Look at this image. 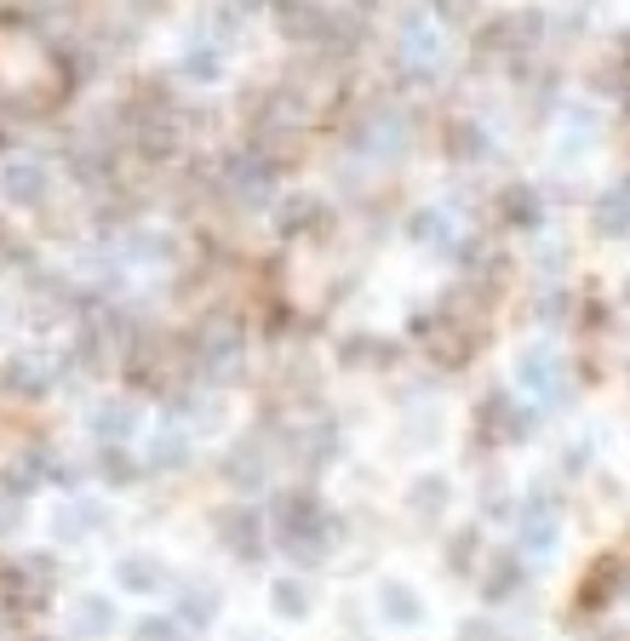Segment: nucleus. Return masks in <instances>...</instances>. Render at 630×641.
<instances>
[{
    "label": "nucleus",
    "mask_w": 630,
    "mask_h": 641,
    "mask_svg": "<svg viewBox=\"0 0 630 641\" xmlns=\"http://www.w3.org/2000/svg\"><path fill=\"white\" fill-rule=\"evenodd\" d=\"M275 538L293 561H321V545H327V516L310 493H287L275 504Z\"/></svg>",
    "instance_id": "obj_1"
},
{
    "label": "nucleus",
    "mask_w": 630,
    "mask_h": 641,
    "mask_svg": "<svg viewBox=\"0 0 630 641\" xmlns=\"http://www.w3.org/2000/svg\"><path fill=\"white\" fill-rule=\"evenodd\" d=\"M46 190H53V172L41 161H30V156L0 161V201H7V207H41Z\"/></svg>",
    "instance_id": "obj_2"
},
{
    "label": "nucleus",
    "mask_w": 630,
    "mask_h": 641,
    "mask_svg": "<svg viewBox=\"0 0 630 641\" xmlns=\"http://www.w3.org/2000/svg\"><path fill=\"white\" fill-rule=\"evenodd\" d=\"M201 367H207V378H230L241 373V332L230 321H218L201 332Z\"/></svg>",
    "instance_id": "obj_3"
},
{
    "label": "nucleus",
    "mask_w": 630,
    "mask_h": 641,
    "mask_svg": "<svg viewBox=\"0 0 630 641\" xmlns=\"http://www.w3.org/2000/svg\"><path fill=\"white\" fill-rule=\"evenodd\" d=\"M121 590H133V596H156V590H167V561L161 556H121V568H115Z\"/></svg>",
    "instance_id": "obj_4"
},
{
    "label": "nucleus",
    "mask_w": 630,
    "mask_h": 641,
    "mask_svg": "<svg viewBox=\"0 0 630 641\" xmlns=\"http://www.w3.org/2000/svg\"><path fill=\"white\" fill-rule=\"evenodd\" d=\"M92 435H104V442H121V435H133L138 430V413L126 401H104V407H92Z\"/></svg>",
    "instance_id": "obj_5"
},
{
    "label": "nucleus",
    "mask_w": 630,
    "mask_h": 641,
    "mask_svg": "<svg viewBox=\"0 0 630 641\" xmlns=\"http://www.w3.org/2000/svg\"><path fill=\"white\" fill-rule=\"evenodd\" d=\"M98 516H104V510H92V504H81V499H75V504H58V510H53V538H58V545H75V538H87V527H92Z\"/></svg>",
    "instance_id": "obj_6"
},
{
    "label": "nucleus",
    "mask_w": 630,
    "mask_h": 641,
    "mask_svg": "<svg viewBox=\"0 0 630 641\" xmlns=\"http://www.w3.org/2000/svg\"><path fill=\"white\" fill-rule=\"evenodd\" d=\"M115 630V602L110 596H81L75 602V636H110Z\"/></svg>",
    "instance_id": "obj_7"
},
{
    "label": "nucleus",
    "mask_w": 630,
    "mask_h": 641,
    "mask_svg": "<svg viewBox=\"0 0 630 641\" xmlns=\"http://www.w3.org/2000/svg\"><path fill=\"white\" fill-rule=\"evenodd\" d=\"M596 224H602V236H630V184L596 201Z\"/></svg>",
    "instance_id": "obj_8"
},
{
    "label": "nucleus",
    "mask_w": 630,
    "mask_h": 641,
    "mask_svg": "<svg viewBox=\"0 0 630 641\" xmlns=\"http://www.w3.org/2000/svg\"><path fill=\"white\" fill-rule=\"evenodd\" d=\"M270 607H275V619H310V590L298 584V579H275V590H270Z\"/></svg>",
    "instance_id": "obj_9"
},
{
    "label": "nucleus",
    "mask_w": 630,
    "mask_h": 641,
    "mask_svg": "<svg viewBox=\"0 0 630 641\" xmlns=\"http://www.w3.org/2000/svg\"><path fill=\"white\" fill-rule=\"evenodd\" d=\"M213 619H218V596H213V590H184V602H179V625L207 630Z\"/></svg>",
    "instance_id": "obj_10"
},
{
    "label": "nucleus",
    "mask_w": 630,
    "mask_h": 641,
    "mask_svg": "<svg viewBox=\"0 0 630 641\" xmlns=\"http://www.w3.org/2000/svg\"><path fill=\"white\" fill-rule=\"evenodd\" d=\"M401 58H424V64H431L436 58V35H431V23H419V18H408V23H401Z\"/></svg>",
    "instance_id": "obj_11"
},
{
    "label": "nucleus",
    "mask_w": 630,
    "mask_h": 641,
    "mask_svg": "<svg viewBox=\"0 0 630 641\" xmlns=\"http://www.w3.org/2000/svg\"><path fill=\"white\" fill-rule=\"evenodd\" d=\"M378 602H385V619L390 625H419V602H413L408 584H385V596H378Z\"/></svg>",
    "instance_id": "obj_12"
},
{
    "label": "nucleus",
    "mask_w": 630,
    "mask_h": 641,
    "mask_svg": "<svg viewBox=\"0 0 630 641\" xmlns=\"http://www.w3.org/2000/svg\"><path fill=\"white\" fill-rule=\"evenodd\" d=\"M522 533H527V550H550V538H557V522L545 516V504H534L522 516Z\"/></svg>",
    "instance_id": "obj_13"
},
{
    "label": "nucleus",
    "mask_w": 630,
    "mask_h": 641,
    "mask_svg": "<svg viewBox=\"0 0 630 641\" xmlns=\"http://www.w3.org/2000/svg\"><path fill=\"white\" fill-rule=\"evenodd\" d=\"M224 533H230V545H241V556H247V561L259 556V522H252L247 510H236V516L224 522Z\"/></svg>",
    "instance_id": "obj_14"
},
{
    "label": "nucleus",
    "mask_w": 630,
    "mask_h": 641,
    "mask_svg": "<svg viewBox=\"0 0 630 641\" xmlns=\"http://www.w3.org/2000/svg\"><path fill=\"white\" fill-rule=\"evenodd\" d=\"M442 504H447V481L442 476H424L413 487V510H424V516H442Z\"/></svg>",
    "instance_id": "obj_15"
},
{
    "label": "nucleus",
    "mask_w": 630,
    "mask_h": 641,
    "mask_svg": "<svg viewBox=\"0 0 630 641\" xmlns=\"http://www.w3.org/2000/svg\"><path fill=\"white\" fill-rule=\"evenodd\" d=\"M522 584V568H516V561H499V568H493V579H488V590H482V596L488 602H504V596H511V590Z\"/></svg>",
    "instance_id": "obj_16"
},
{
    "label": "nucleus",
    "mask_w": 630,
    "mask_h": 641,
    "mask_svg": "<svg viewBox=\"0 0 630 641\" xmlns=\"http://www.w3.org/2000/svg\"><path fill=\"white\" fill-rule=\"evenodd\" d=\"M133 636H138V641H184V625H179V619H138Z\"/></svg>",
    "instance_id": "obj_17"
},
{
    "label": "nucleus",
    "mask_w": 630,
    "mask_h": 641,
    "mask_svg": "<svg viewBox=\"0 0 630 641\" xmlns=\"http://www.w3.org/2000/svg\"><path fill=\"white\" fill-rule=\"evenodd\" d=\"M149 465H156V470H172V465H184V435H161V442L149 447Z\"/></svg>",
    "instance_id": "obj_18"
},
{
    "label": "nucleus",
    "mask_w": 630,
    "mask_h": 641,
    "mask_svg": "<svg viewBox=\"0 0 630 641\" xmlns=\"http://www.w3.org/2000/svg\"><path fill=\"white\" fill-rule=\"evenodd\" d=\"M504 213H516V224H539V201L516 190V195H504Z\"/></svg>",
    "instance_id": "obj_19"
},
{
    "label": "nucleus",
    "mask_w": 630,
    "mask_h": 641,
    "mask_svg": "<svg viewBox=\"0 0 630 641\" xmlns=\"http://www.w3.org/2000/svg\"><path fill=\"white\" fill-rule=\"evenodd\" d=\"M104 476H110L115 487H126V481H133L138 470H133V465H126V453H121V447H110V453H104Z\"/></svg>",
    "instance_id": "obj_20"
},
{
    "label": "nucleus",
    "mask_w": 630,
    "mask_h": 641,
    "mask_svg": "<svg viewBox=\"0 0 630 641\" xmlns=\"http://www.w3.org/2000/svg\"><path fill=\"white\" fill-rule=\"evenodd\" d=\"M184 75H190V81H213V75H218V58H213V53H195V58H184Z\"/></svg>",
    "instance_id": "obj_21"
},
{
    "label": "nucleus",
    "mask_w": 630,
    "mask_h": 641,
    "mask_svg": "<svg viewBox=\"0 0 630 641\" xmlns=\"http://www.w3.org/2000/svg\"><path fill=\"white\" fill-rule=\"evenodd\" d=\"M522 384H550V355H527V362H522Z\"/></svg>",
    "instance_id": "obj_22"
},
{
    "label": "nucleus",
    "mask_w": 630,
    "mask_h": 641,
    "mask_svg": "<svg viewBox=\"0 0 630 641\" xmlns=\"http://www.w3.org/2000/svg\"><path fill=\"white\" fill-rule=\"evenodd\" d=\"M436 236H442V218L436 213H419L413 218V241H436Z\"/></svg>",
    "instance_id": "obj_23"
},
{
    "label": "nucleus",
    "mask_w": 630,
    "mask_h": 641,
    "mask_svg": "<svg viewBox=\"0 0 630 641\" xmlns=\"http://www.w3.org/2000/svg\"><path fill=\"white\" fill-rule=\"evenodd\" d=\"M459 641H493V630H488L482 619H476V625H465V636H459Z\"/></svg>",
    "instance_id": "obj_24"
}]
</instances>
